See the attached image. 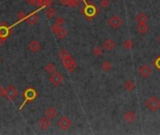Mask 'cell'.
Instances as JSON below:
<instances>
[{
	"instance_id": "cell-1",
	"label": "cell",
	"mask_w": 160,
	"mask_h": 135,
	"mask_svg": "<svg viewBox=\"0 0 160 135\" xmlns=\"http://www.w3.org/2000/svg\"><path fill=\"white\" fill-rule=\"evenodd\" d=\"M38 92L36 91V89H34L33 87H28V88H26L24 93H23V97H24V101L23 103H22V105L20 107V109L19 111H21L23 108L24 107V105L26 104L27 102H31V101H35L36 98H38Z\"/></svg>"
},
{
	"instance_id": "cell-2",
	"label": "cell",
	"mask_w": 160,
	"mask_h": 135,
	"mask_svg": "<svg viewBox=\"0 0 160 135\" xmlns=\"http://www.w3.org/2000/svg\"><path fill=\"white\" fill-rule=\"evenodd\" d=\"M146 107L151 112H157L160 109V101L157 97L152 96L150 98H148L147 101H146Z\"/></svg>"
},
{
	"instance_id": "cell-3",
	"label": "cell",
	"mask_w": 160,
	"mask_h": 135,
	"mask_svg": "<svg viewBox=\"0 0 160 135\" xmlns=\"http://www.w3.org/2000/svg\"><path fill=\"white\" fill-rule=\"evenodd\" d=\"M19 95V91L13 86V85H8L6 89H3V96L7 98L8 101H13Z\"/></svg>"
},
{
	"instance_id": "cell-4",
	"label": "cell",
	"mask_w": 160,
	"mask_h": 135,
	"mask_svg": "<svg viewBox=\"0 0 160 135\" xmlns=\"http://www.w3.org/2000/svg\"><path fill=\"white\" fill-rule=\"evenodd\" d=\"M12 26H8L6 22H0V38L7 39L11 36L12 31H11Z\"/></svg>"
},
{
	"instance_id": "cell-5",
	"label": "cell",
	"mask_w": 160,
	"mask_h": 135,
	"mask_svg": "<svg viewBox=\"0 0 160 135\" xmlns=\"http://www.w3.org/2000/svg\"><path fill=\"white\" fill-rule=\"evenodd\" d=\"M62 62H63L65 68L68 70V72H73V71L76 70L77 65H76V63H75L73 58L71 57V56L63 58V59H62Z\"/></svg>"
},
{
	"instance_id": "cell-6",
	"label": "cell",
	"mask_w": 160,
	"mask_h": 135,
	"mask_svg": "<svg viewBox=\"0 0 160 135\" xmlns=\"http://www.w3.org/2000/svg\"><path fill=\"white\" fill-rule=\"evenodd\" d=\"M71 125H72V121H71L66 115H62L59 118L58 122H57V126L62 129V130H68Z\"/></svg>"
},
{
	"instance_id": "cell-7",
	"label": "cell",
	"mask_w": 160,
	"mask_h": 135,
	"mask_svg": "<svg viewBox=\"0 0 160 135\" xmlns=\"http://www.w3.org/2000/svg\"><path fill=\"white\" fill-rule=\"evenodd\" d=\"M52 28V31H53V33H54V35L60 39H63L68 36V31H66V29H65L64 27H62V26L53 24Z\"/></svg>"
},
{
	"instance_id": "cell-8",
	"label": "cell",
	"mask_w": 160,
	"mask_h": 135,
	"mask_svg": "<svg viewBox=\"0 0 160 135\" xmlns=\"http://www.w3.org/2000/svg\"><path fill=\"white\" fill-rule=\"evenodd\" d=\"M64 80V77L63 75H62L59 71H54V72H52L50 76V82L54 85V86H57V85H59L62 84Z\"/></svg>"
},
{
	"instance_id": "cell-9",
	"label": "cell",
	"mask_w": 160,
	"mask_h": 135,
	"mask_svg": "<svg viewBox=\"0 0 160 135\" xmlns=\"http://www.w3.org/2000/svg\"><path fill=\"white\" fill-rule=\"evenodd\" d=\"M109 25L112 28H119L123 25V20L118 15H113L109 19Z\"/></svg>"
},
{
	"instance_id": "cell-10",
	"label": "cell",
	"mask_w": 160,
	"mask_h": 135,
	"mask_svg": "<svg viewBox=\"0 0 160 135\" xmlns=\"http://www.w3.org/2000/svg\"><path fill=\"white\" fill-rule=\"evenodd\" d=\"M139 74L141 76V77L147 78L152 74V69L147 65H142L139 69Z\"/></svg>"
},
{
	"instance_id": "cell-11",
	"label": "cell",
	"mask_w": 160,
	"mask_h": 135,
	"mask_svg": "<svg viewBox=\"0 0 160 135\" xmlns=\"http://www.w3.org/2000/svg\"><path fill=\"white\" fill-rule=\"evenodd\" d=\"M41 8H38V10L37 11H34V12H32V13H30L29 15L26 16L25 20H26V22H27L30 25H34L35 24H37V22H38V17L37 12H38V11H41Z\"/></svg>"
},
{
	"instance_id": "cell-12",
	"label": "cell",
	"mask_w": 160,
	"mask_h": 135,
	"mask_svg": "<svg viewBox=\"0 0 160 135\" xmlns=\"http://www.w3.org/2000/svg\"><path fill=\"white\" fill-rule=\"evenodd\" d=\"M102 46H103V48L105 49L106 51L110 52V51H112V50H114V49H115V47H116V43H115L112 39H105L103 41Z\"/></svg>"
},
{
	"instance_id": "cell-13",
	"label": "cell",
	"mask_w": 160,
	"mask_h": 135,
	"mask_svg": "<svg viewBox=\"0 0 160 135\" xmlns=\"http://www.w3.org/2000/svg\"><path fill=\"white\" fill-rule=\"evenodd\" d=\"M124 119L126 121V123H132L134 122L135 119H136V114L134 112L132 111H128V112H126L124 115Z\"/></svg>"
},
{
	"instance_id": "cell-14",
	"label": "cell",
	"mask_w": 160,
	"mask_h": 135,
	"mask_svg": "<svg viewBox=\"0 0 160 135\" xmlns=\"http://www.w3.org/2000/svg\"><path fill=\"white\" fill-rule=\"evenodd\" d=\"M45 115H46V117L48 118H50V119H52V118H54L55 116L57 115V110L55 109V108H52V107H50V108H48V109L45 110Z\"/></svg>"
},
{
	"instance_id": "cell-15",
	"label": "cell",
	"mask_w": 160,
	"mask_h": 135,
	"mask_svg": "<svg viewBox=\"0 0 160 135\" xmlns=\"http://www.w3.org/2000/svg\"><path fill=\"white\" fill-rule=\"evenodd\" d=\"M84 4H85V8H84V13L87 16H94L96 13V8L94 6H90L84 1Z\"/></svg>"
},
{
	"instance_id": "cell-16",
	"label": "cell",
	"mask_w": 160,
	"mask_h": 135,
	"mask_svg": "<svg viewBox=\"0 0 160 135\" xmlns=\"http://www.w3.org/2000/svg\"><path fill=\"white\" fill-rule=\"evenodd\" d=\"M136 21L139 24H144V22H147L148 21V16L145 14L144 12H140L136 15Z\"/></svg>"
},
{
	"instance_id": "cell-17",
	"label": "cell",
	"mask_w": 160,
	"mask_h": 135,
	"mask_svg": "<svg viewBox=\"0 0 160 135\" xmlns=\"http://www.w3.org/2000/svg\"><path fill=\"white\" fill-rule=\"evenodd\" d=\"M124 87L127 92H132L135 89V83L132 80H127L124 84Z\"/></svg>"
},
{
	"instance_id": "cell-18",
	"label": "cell",
	"mask_w": 160,
	"mask_h": 135,
	"mask_svg": "<svg viewBox=\"0 0 160 135\" xmlns=\"http://www.w3.org/2000/svg\"><path fill=\"white\" fill-rule=\"evenodd\" d=\"M28 48H29L30 51L36 53V52H38L39 49H41V43H39L38 40H32V41L29 43Z\"/></svg>"
},
{
	"instance_id": "cell-19",
	"label": "cell",
	"mask_w": 160,
	"mask_h": 135,
	"mask_svg": "<svg viewBox=\"0 0 160 135\" xmlns=\"http://www.w3.org/2000/svg\"><path fill=\"white\" fill-rule=\"evenodd\" d=\"M53 3V0H37V7H39L41 8H46L51 6Z\"/></svg>"
},
{
	"instance_id": "cell-20",
	"label": "cell",
	"mask_w": 160,
	"mask_h": 135,
	"mask_svg": "<svg viewBox=\"0 0 160 135\" xmlns=\"http://www.w3.org/2000/svg\"><path fill=\"white\" fill-rule=\"evenodd\" d=\"M39 125H41V129H47L52 125V121H50V118L44 117V118H41V120H39Z\"/></svg>"
},
{
	"instance_id": "cell-21",
	"label": "cell",
	"mask_w": 160,
	"mask_h": 135,
	"mask_svg": "<svg viewBox=\"0 0 160 135\" xmlns=\"http://www.w3.org/2000/svg\"><path fill=\"white\" fill-rule=\"evenodd\" d=\"M137 30L140 34H145L149 30V26L146 25V22H144V24H139V25L137 26Z\"/></svg>"
},
{
	"instance_id": "cell-22",
	"label": "cell",
	"mask_w": 160,
	"mask_h": 135,
	"mask_svg": "<svg viewBox=\"0 0 160 135\" xmlns=\"http://www.w3.org/2000/svg\"><path fill=\"white\" fill-rule=\"evenodd\" d=\"M46 15L47 17L49 18V19H52L53 17L56 16V11H55V8H49L48 10L46 11Z\"/></svg>"
},
{
	"instance_id": "cell-23",
	"label": "cell",
	"mask_w": 160,
	"mask_h": 135,
	"mask_svg": "<svg viewBox=\"0 0 160 135\" xmlns=\"http://www.w3.org/2000/svg\"><path fill=\"white\" fill-rule=\"evenodd\" d=\"M45 70L47 71L48 73L52 74V72H54L56 70V68H55V65L52 64V63H49V64L45 67Z\"/></svg>"
},
{
	"instance_id": "cell-24",
	"label": "cell",
	"mask_w": 160,
	"mask_h": 135,
	"mask_svg": "<svg viewBox=\"0 0 160 135\" xmlns=\"http://www.w3.org/2000/svg\"><path fill=\"white\" fill-rule=\"evenodd\" d=\"M103 53V49L100 46H95V48L93 49V55L95 56H100Z\"/></svg>"
},
{
	"instance_id": "cell-25",
	"label": "cell",
	"mask_w": 160,
	"mask_h": 135,
	"mask_svg": "<svg viewBox=\"0 0 160 135\" xmlns=\"http://www.w3.org/2000/svg\"><path fill=\"white\" fill-rule=\"evenodd\" d=\"M16 16L18 17V19H19V22H18L17 24H19L20 22L25 20V18H26V16H27V14H26V12H25V11H19V12H18ZM17 24H15V25H17Z\"/></svg>"
},
{
	"instance_id": "cell-26",
	"label": "cell",
	"mask_w": 160,
	"mask_h": 135,
	"mask_svg": "<svg viewBox=\"0 0 160 135\" xmlns=\"http://www.w3.org/2000/svg\"><path fill=\"white\" fill-rule=\"evenodd\" d=\"M133 46H134V43H133V41L130 39H126V41L124 42V47L126 48V50H131V49L133 48Z\"/></svg>"
},
{
	"instance_id": "cell-27",
	"label": "cell",
	"mask_w": 160,
	"mask_h": 135,
	"mask_svg": "<svg viewBox=\"0 0 160 135\" xmlns=\"http://www.w3.org/2000/svg\"><path fill=\"white\" fill-rule=\"evenodd\" d=\"M101 68L104 71H109L110 69H112V64H110V61H104L101 64Z\"/></svg>"
},
{
	"instance_id": "cell-28",
	"label": "cell",
	"mask_w": 160,
	"mask_h": 135,
	"mask_svg": "<svg viewBox=\"0 0 160 135\" xmlns=\"http://www.w3.org/2000/svg\"><path fill=\"white\" fill-rule=\"evenodd\" d=\"M70 56V53L66 50H61L59 52V57L61 58V59H63V58H65L66 56Z\"/></svg>"
},
{
	"instance_id": "cell-29",
	"label": "cell",
	"mask_w": 160,
	"mask_h": 135,
	"mask_svg": "<svg viewBox=\"0 0 160 135\" xmlns=\"http://www.w3.org/2000/svg\"><path fill=\"white\" fill-rule=\"evenodd\" d=\"M110 6V0H100V7L102 8H107Z\"/></svg>"
},
{
	"instance_id": "cell-30",
	"label": "cell",
	"mask_w": 160,
	"mask_h": 135,
	"mask_svg": "<svg viewBox=\"0 0 160 135\" xmlns=\"http://www.w3.org/2000/svg\"><path fill=\"white\" fill-rule=\"evenodd\" d=\"M55 25H59V26H62L64 24H65V20H64V18H62V17H57L56 19H55V22H54Z\"/></svg>"
},
{
	"instance_id": "cell-31",
	"label": "cell",
	"mask_w": 160,
	"mask_h": 135,
	"mask_svg": "<svg viewBox=\"0 0 160 135\" xmlns=\"http://www.w3.org/2000/svg\"><path fill=\"white\" fill-rule=\"evenodd\" d=\"M80 3H81V0H70L68 7H78Z\"/></svg>"
},
{
	"instance_id": "cell-32",
	"label": "cell",
	"mask_w": 160,
	"mask_h": 135,
	"mask_svg": "<svg viewBox=\"0 0 160 135\" xmlns=\"http://www.w3.org/2000/svg\"><path fill=\"white\" fill-rule=\"evenodd\" d=\"M25 1L27 4H29V5H33V6L37 5V0H25Z\"/></svg>"
},
{
	"instance_id": "cell-33",
	"label": "cell",
	"mask_w": 160,
	"mask_h": 135,
	"mask_svg": "<svg viewBox=\"0 0 160 135\" xmlns=\"http://www.w3.org/2000/svg\"><path fill=\"white\" fill-rule=\"evenodd\" d=\"M61 4H63L65 6H68L69 5V1L70 0H59Z\"/></svg>"
},
{
	"instance_id": "cell-34",
	"label": "cell",
	"mask_w": 160,
	"mask_h": 135,
	"mask_svg": "<svg viewBox=\"0 0 160 135\" xmlns=\"http://www.w3.org/2000/svg\"><path fill=\"white\" fill-rule=\"evenodd\" d=\"M154 65L157 67V69L160 70V57H158L157 60H155V63H154Z\"/></svg>"
},
{
	"instance_id": "cell-35",
	"label": "cell",
	"mask_w": 160,
	"mask_h": 135,
	"mask_svg": "<svg viewBox=\"0 0 160 135\" xmlns=\"http://www.w3.org/2000/svg\"><path fill=\"white\" fill-rule=\"evenodd\" d=\"M3 87L1 86V85H0V98H1L2 96H3Z\"/></svg>"
},
{
	"instance_id": "cell-36",
	"label": "cell",
	"mask_w": 160,
	"mask_h": 135,
	"mask_svg": "<svg viewBox=\"0 0 160 135\" xmlns=\"http://www.w3.org/2000/svg\"><path fill=\"white\" fill-rule=\"evenodd\" d=\"M4 42H5V39H1V38H0V45H2Z\"/></svg>"
},
{
	"instance_id": "cell-37",
	"label": "cell",
	"mask_w": 160,
	"mask_h": 135,
	"mask_svg": "<svg viewBox=\"0 0 160 135\" xmlns=\"http://www.w3.org/2000/svg\"><path fill=\"white\" fill-rule=\"evenodd\" d=\"M158 41L160 42V36H159V38H158Z\"/></svg>"
},
{
	"instance_id": "cell-38",
	"label": "cell",
	"mask_w": 160,
	"mask_h": 135,
	"mask_svg": "<svg viewBox=\"0 0 160 135\" xmlns=\"http://www.w3.org/2000/svg\"><path fill=\"white\" fill-rule=\"evenodd\" d=\"M0 64H1V58H0Z\"/></svg>"
}]
</instances>
